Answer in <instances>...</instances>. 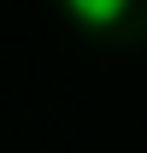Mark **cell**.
Masks as SVG:
<instances>
[{"instance_id":"6da1fadb","label":"cell","mask_w":147,"mask_h":153,"mask_svg":"<svg viewBox=\"0 0 147 153\" xmlns=\"http://www.w3.org/2000/svg\"><path fill=\"white\" fill-rule=\"evenodd\" d=\"M65 6H71V18L88 24V30H106V24H118L129 12V0H65Z\"/></svg>"}]
</instances>
